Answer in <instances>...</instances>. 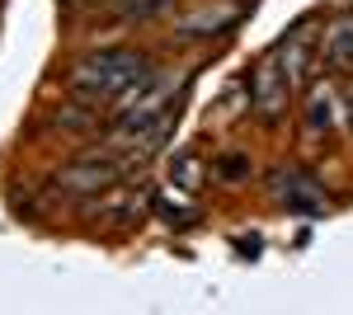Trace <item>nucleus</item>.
Instances as JSON below:
<instances>
[{"label":"nucleus","mask_w":353,"mask_h":315,"mask_svg":"<svg viewBox=\"0 0 353 315\" xmlns=\"http://www.w3.org/2000/svg\"><path fill=\"white\" fill-rule=\"evenodd\" d=\"M344 118H349V132H353V90H349V99H344Z\"/></svg>","instance_id":"obj_14"},{"label":"nucleus","mask_w":353,"mask_h":315,"mask_svg":"<svg viewBox=\"0 0 353 315\" xmlns=\"http://www.w3.org/2000/svg\"><path fill=\"white\" fill-rule=\"evenodd\" d=\"M217 174L226 179V184H245V179H250V160L236 156V151H226V156L217 160Z\"/></svg>","instance_id":"obj_10"},{"label":"nucleus","mask_w":353,"mask_h":315,"mask_svg":"<svg viewBox=\"0 0 353 315\" xmlns=\"http://www.w3.org/2000/svg\"><path fill=\"white\" fill-rule=\"evenodd\" d=\"M325 61L334 66V71L353 66V14H349V19H339V24L325 33Z\"/></svg>","instance_id":"obj_6"},{"label":"nucleus","mask_w":353,"mask_h":315,"mask_svg":"<svg viewBox=\"0 0 353 315\" xmlns=\"http://www.w3.org/2000/svg\"><path fill=\"white\" fill-rule=\"evenodd\" d=\"M231 24H236V10H208V14H193V19H184L174 33L189 43V38H212V28H231Z\"/></svg>","instance_id":"obj_7"},{"label":"nucleus","mask_w":353,"mask_h":315,"mask_svg":"<svg viewBox=\"0 0 353 315\" xmlns=\"http://www.w3.org/2000/svg\"><path fill=\"white\" fill-rule=\"evenodd\" d=\"M273 198L288 212H306V216L330 212V198H325V188H321V179L306 174V170H273Z\"/></svg>","instance_id":"obj_4"},{"label":"nucleus","mask_w":353,"mask_h":315,"mask_svg":"<svg viewBox=\"0 0 353 315\" xmlns=\"http://www.w3.org/2000/svg\"><path fill=\"white\" fill-rule=\"evenodd\" d=\"M57 128H90V108H76V104H66L61 113H57Z\"/></svg>","instance_id":"obj_13"},{"label":"nucleus","mask_w":353,"mask_h":315,"mask_svg":"<svg viewBox=\"0 0 353 315\" xmlns=\"http://www.w3.org/2000/svg\"><path fill=\"white\" fill-rule=\"evenodd\" d=\"M288 85H292V76L283 71L278 52L264 57V61L250 71V99H254V113H259L264 128H278V123L288 118Z\"/></svg>","instance_id":"obj_3"},{"label":"nucleus","mask_w":353,"mask_h":315,"mask_svg":"<svg viewBox=\"0 0 353 315\" xmlns=\"http://www.w3.org/2000/svg\"><path fill=\"white\" fill-rule=\"evenodd\" d=\"M170 174H174L179 188H198L203 184V160L193 156V151H179V156L170 160Z\"/></svg>","instance_id":"obj_8"},{"label":"nucleus","mask_w":353,"mask_h":315,"mask_svg":"<svg viewBox=\"0 0 353 315\" xmlns=\"http://www.w3.org/2000/svg\"><path fill=\"white\" fill-rule=\"evenodd\" d=\"M146 80H151L146 52H137V48H104V52L81 57V61L66 71V90H71L81 104L123 108Z\"/></svg>","instance_id":"obj_1"},{"label":"nucleus","mask_w":353,"mask_h":315,"mask_svg":"<svg viewBox=\"0 0 353 315\" xmlns=\"http://www.w3.org/2000/svg\"><path fill=\"white\" fill-rule=\"evenodd\" d=\"M118 179H123V160L109 156V151H94V156L66 160V165L57 170L52 188L66 193V198H99V193H109Z\"/></svg>","instance_id":"obj_2"},{"label":"nucleus","mask_w":353,"mask_h":315,"mask_svg":"<svg viewBox=\"0 0 353 315\" xmlns=\"http://www.w3.org/2000/svg\"><path fill=\"white\" fill-rule=\"evenodd\" d=\"M306 128L311 132L330 128V85H316V90L306 94Z\"/></svg>","instance_id":"obj_9"},{"label":"nucleus","mask_w":353,"mask_h":315,"mask_svg":"<svg viewBox=\"0 0 353 315\" xmlns=\"http://www.w3.org/2000/svg\"><path fill=\"white\" fill-rule=\"evenodd\" d=\"M156 216H165L170 226H193L198 216L193 212H184V207H174V203H165V198H156Z\"/></svg>","instance_id":"obj_12"},{"label":"nucleus","mask_w":353,"mask_h":315,"mask_svg":"<svg viewBox=\"0 0 353 315\" xmlns=\"http://www.w3.org/2000/svg\"><path fill=\"white\" fill-rule=\"evenodd\" d=\"M311 24H297L292 33H288V43L278 48V61H283V71L292 80L311 76V66H316V57H311V33H306Z\"/></svg>","instance_id":"obj_5"},{"label":"nucleus","mask_w":353,"mask_h":315,"mask_svg":"<svg viewBox=\"0 0 353 315\" xmlns=\"http://www.w3.org/2000/svg\"><path fill=\"white\" fill-rule=\"evenodd\" d=\"M165 5H170V0H118V14H123V19H146V14H156Z\"/></svg>","instance_id":"obj_11"}]
</instances>
